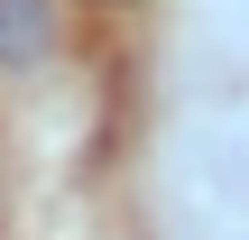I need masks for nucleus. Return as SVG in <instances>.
<instances>
[{
  "instance_id": "nucleus-1",
  "label": "nucleus",
  "mask_w": 249,
  "mask_h": 240,
  "mask_svg": "<svg viewBox=\"0 0 249 240\" xmlns=\"http://www.w3.org/2000/svg\"><path fill=\"white\" fill-rule=\"evenodd\" d=\"M46 0H0V65H28V55H46Z\"/></svg>"
}]
</instances>
